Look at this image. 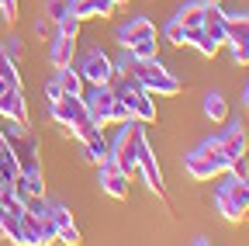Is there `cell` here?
<instances>
[{
    "label": "cell",
    "instance_id": "cell-1",
    "mask_svg": "<svg viewBox=\"0 0 249 246\" xmlns=\"http://www.w3.org/2000/svg\"><path fill=\"white\" fill-rule=\"evenodd\" d=\"M87 114L97 129H107V125H121L128 121V108L121 104V97L114 94V87H93V94L87 97Z\"/></svg>",
    "mask_w": 249,
    "mask_h": 246
},
{
    "label": "cell",
    "instance_id": "cell-2",
    "mask_svg": "<svg viewBox=\"0 0 249 246\" xmlns=\"http://www.w3.org/2000/svg\"><path fill=\"white\" fill-rule=\"evenodd\" d=\"M114 94L121 97V104L128 108V114H132L135 121H142V125H152V121H156V97L149 94V90H145L135 76L124 83V87H118Z\"/></svg>",
    "mask_w": 249,
    "mask_h": 246
},
{
    "label": "cell",
    "instance_id": "cell-3",
    "mask_svg": "<svg viewBox=\"0 0 249 246\" xmlns=\"http://www.w3.org/2000/svg\"><path fill=\"white\" fill-rule=\"evenodd\" d=\"M80 73H83V80H87L90 87H111L114 76H118V70H114V63H111V56L101 52V49H93V52L83 56Z\"/></svg>",
    "mask_w": 249,
    "mask_h": 246
},
{
    "label": "cell",
    "instance_id": "cell-4",
    "mask_svg": "<svg viewBox=\"0 0 249 246\" xmlns=\"http://www.w3.org/2000/svg\"><path fill=\"white\" fill-rule=\"evenodd\" d=\"M49 114H52V121L55 125H62V129H73V125H80V121H87L90 114H87V101L83 97H73V94H62L59 101H52L49 104Z\"/></svg>",
    "mask_w": 249,
    "mask_h": 246
},
{
    "label": "cell",
    "instance_id": "cell-5",
    "mask_svg": "<svg viewBox=\"0 0 249 246\" xmlns=\"http://www.w3.org/2000/svg\"><path fill=\"white\" fill-rule=\"evenodd\" d=\"M135 170H142V177H145V184L152 191H163V170H160V163H156L145 135L139 139V149H135Z\"/></svg>",
    "mask_w": 249,
    "mask_h": 246
},
{
    "label": "cell",
    "instance_id": "cell-6",
    "mask_svg": "<svg viewBox=\"0 0 249 246\" xmlns=\"http://www.w3.org/2000/svg\"><path fill=\"white\" fill-rule=\"evenodd\" d=\"M101 191H104L107 198L124 201V198H128V173H124L121 167H114L111 160H104V163H101Z\"/></svg>",
    "mask_w": 249,
    "mask_h": 246
},
{
    "label": "cell",
    "instance_id": "cell-7",
    "mask_svg": "<svg viewBox=\"0 0 249 246\" xmlns=\"http://www.w3.org/2000/svg\"><path fill=\"white\" fill-rule=\"evenodd\" d=\"M0 114H4L7 121L28 125V104H24L21 87H4V90H0Z\"/></svg>",
    "mask_w": 249,
    "mask_h": 246
},
{
    "label": "cell",
    "instance_id": "cell-8",
    "mask_svg": "<svg viewBox=\"0 0 249 246\" xmlns=\"http://www.w3.org/2000/svg\"><path fill=\"white\" fill-rule=\"evenodd\" d=\"M139 38H160V32H156V24L149 21V18H132L128 24L118 32V42L128 49L132 42H139Z\"/></svg>",
    "mask_w": 249,
    "mask_h": 246
},
{
    "label": "cell",
    "instance_id": "cell-9",
    "mask_svg": "<svg viewBox=\"0 0 249 246\" xmlns=\"http://www.w3.org/2000/svg\"><path fill=\"white\" fill-rule=\"evenodd\" d=\"M70 14H76L80 21L111 18L114 14V0H70Z\"/></svg>",
    "mask_w": 249,
    "mask_h": 246
},
{
    "label": "cell",
    "instance_id": "cell-10",
    "mask_svg": "<svg viewBox=\"0 0 249 246\" xmlns=\"http://www.w3.org/2000/svg\"><path fill=\"white\" fill-rule=\"evenodd\" d=\"M218 194L229 198V205H232V208H239L242 215H249V180L232 177L229 184H222V188H218Z\"/></svg>",
    "mask_w": 249,
    "mask_h": 246
},
{
    "label": "cell",
    "instance_id": "cell-11",
    "mask_svg": "<svg viewBox=\"0 0 249 246\" xmlns=\"http://www.w3.org/2000/svg\"><path fill=\"white\" fill-rule=\"evenodd\" d=\"M183 167H187V173H191L194 180H214V177H222V173H225V170H222V167H218L214 160H208V156H201V152H197V149L191 152V156H187V163H183Z\"/></svg>",
    "mask_w": 249,
    "mask_h": 246
},
{
    "label": "cell",
    "instance_id": "cell-12",
    "mask_svg": "<svg viewBox=\"0 0 249 246\" xmlns=\"http://www.w3.org/2000/svg\"><path fill=\"white\" fill-rule=\"evenodd\" d=\"M76 38H70V35H55V42H52V49H49V59H52V66L55 70H66V66H73V45Z\"/></svg>",
    "mask_w": 249,
    "mask_h": 246
},
{
    "label": "cell",
    "instance_id": "cell-13",
    "mask_svg": "<svg viewBox=\"0 0 249 246\" xmlns=\"http://www.w3.org/2000/svg\"><path fill=\"white\" fill-rule=\"evenodd\" d=\"M218 146H222V152L232 160V156H242L246 152V146H249V139H246V129L242 125H232V129H225V135L218 139Z\"/></svg>",
    "mask_w": 249,
    "mask_h": 246
},
{
    "label": "cell",
    "instance_id": "cell-14",
    "mask_svg": "<svg viewBox=\"0 0 249 246\" xmlns=\"http://www.w3.org/2000/svg\"><path fill=\"white\" fill-rule=\"evenodd\" d=\"M83 152H87V160L90 163H104V160H111V146H107V139H104V129H97L90 139H83Z\"/></svg>",
    "mask_w": 249,
    "mask_h": 246
},
{
    "label": "cell",
    "instance_id": "cell-15",
    "mask_svg": "<svg viewBox=\"0 0 249 246\" xmlns=\"http://www.w3.org/2000/svg\"><path fill=\"white\" fill-rule=\"evenodd\" d=\"M59 87H62V94H73V97H83V90H87V80H83V73L80 70H73V66H66V70H59Z\"/></svg>",
    "mask_w": 249,
    "mask_h": 246
},
{
    "label": "cell",
    "instance_id": "cell-16",
    "mask_svg": "<svg viewBox=\"0 0 249 246\" xmlns=\"http://www.w3.org/2000/svg\"><path fill=\"white\" fill-rule=\"evenodd\" d=\"M204 114L211 118V121H218V125H222V121H229V101L222 97V94H211L204 97Z\"/></svg>",
    "mask_w": 249,
    "mask_h": 246
},
{
    "label": "cell",
    "instance_id": "cell-17",
    "mask_svg": "<svg viewBox=\"0 0 249 246\" xmlns=\"http://www.w3.org/2000/svg\"><path fill=\"white\" fill-rule=\"evenodd\" d=\"M197 32H201V28H187V24H180V21L173 18V21H170V28H166V38H170L173 45H194Z\"/></svg>",
    "mask_w": 249,
    "mask_h": 246
},
{
    "label": "cell",
    "instance_id": "cell-18",
    "mask_svg": "<svg viewBox=\"0 0 249 246\" xmlns=\"http://www.w3.org/2000/svg\"><path fill=\"white\" fill-rule=\"evenodd\" d=\"M0 80L7 87H21V73H18V63L11 59V52L0 45Z\"/></svg>",
    "mask_w": 249,
    "mask_h": 246
},
{
    "label": "cell",
    "instance_id": "cell-19",
    "mask_svg": "<svg viewBox=\"0 0 249 246\" xmlns=\"http://www.w3.org/2000/svg\"><path fill=\"white\" fill-rule=\"evenodd\" d=\"M0 236L11 239V243H21V215L4 208V215H0Z\"/></svg>",
    "mask_w": 249,
    "mask_h": 246
},
{
    "label": "cell",
    "instance_id": "cell-20",
    "mask_svg": "<svg viewBox=\"0 0 249 246\" xmlns=\"http://www.w3.org/2000/svg\"><path fill=\"white\" fill-rule=\"evenodd\" d=\"M177 21H180V24H187V28H201V21H204V0H194V4L180 7Z\"/></svg>",
    "mask_w": 249,
    "mask_h": 246
},
{
    "label": "cell",
    "instance_id": "cell-21",
    "mask_svg": "<svg viewBox=\"0 0 249 246\" xmlns=\"http://www.w3.org/2000/svg\"><path fill=\"white\" fill-rule=\"evenodd\" d=\"M229 18V14H225ZM225 18H204V24H201V32L211 38V42H218V45H229V35H225Z\"/></svg>",
    "mask_w": 249,
    "mask_h": 246
},
{
    "label": "cell",
    "instance_id": "cell-22",
    "mask_svg": "<svg viewBox=\"0 0 249 246\" xmlns=\"http://www.w3.org/2000/svg\"><path fill=\"white\" fill-rule=\"evenodd\" d=\"M156 52H160V38H139V42H132L128 45V56L132 59H156Z\"/></svg>",
    "mask_w": 249,
    "mask_h": 246
},
{
    "label": "cell",
    "instance_id": "cell-23",
    "mask_svg": "<svg viewBox=\"0 0 249 246\" xmlns=\"http://www.w3.org/2000/svg\"><path fill=\"white\" fill-rule=\"evenodd\" d=\"M225 35H229V45L249 38V18H225Z\"/></svg>",
    "mask_w": 249,
    "mask_h": 246
},
{
    "label": "cell",
    "instance_id": "cell-24",
    "mask_svg": "<svg viewBox=\"0 0 249 246\" xmlns=\"http://www.w3.org/2000/svg\"><path fill=\"white\" fill-rule=\"evenodd\" d=\"M55 24H59V35H70V38H76V35H80V24H83V21H80L76 14H70V11H66V14H62V18H59Z\"/></svg>",
    "mask_w": 249,
    "mask_h": 246
},
{
    "label": "cell",
    "instance_id": "cell-25",
    "mask_svg": "<svg viewBox=\"0 0 249 246\" xmlns=\"http://www.w3.org/2000/svg\"><path fill=\"white\" fill-rule=\"evenodd\" d=\"M38 236H42V246L45 243H55V222L49 211H38Z\"/></svg>",
    "mask_w": 249,
    "mask_h": 246
},
{
    "label": "cell",
    "instance_id": "cell-26",
    "mask_svg": "<svg viewBox=\"0 0 249 246\" xmlns=\"http://www.w3.org/2000/svg\"><path fill=\"white\" fill-rule=\"evenodd\" d=\"M194 45H197V52L201 56H208V59H214L218 56V49H222V45H218V42H211L204 32H197V38H194Z\"/></svg>",
    "mask_w": 249,
    "mask_h": 246
},
{
    "label": "cell",
    "instance_id": "cell-27",
    "mask_svg": "<svg viewBox=\"0 0 249 246\" xmlns=\"http://www.w3.org/2000/svg\"><path fill=\"white\" fill-rule=\"evenodd\" d=\"M214 205H218V211H222V215H225L229 222H242V219H246V215H242L239 208H232V205H229V198H222V194L214 198Z\"/></svg>",
    "mask_w": 249,
    "mask_h": 246
},
{
    "label": "cell",
    "instance_id": "cell-28",
    "mask_svg": "<svg viewBox=\"0 0 249 246\" xmlns=\"http://www.w3.org/2000/svg\"><path fill=\"white\" fill-rule=\"evenodd\" d=\"M229 173H232V177L249 180V163H246V152H242V156H232V160H229Z\"/></svg>",
    "mask_w": 249,
    "mask_h": 246
},
{
    "label": "cell",
    "instance_id": "cell-29",
    "mask_svg": "<svg viewBox=\"0 0 249 246\" xmlns=\"http://www.w3.org/2000/svg\"><path fill=\"white\" fill-rule=\"evenodd\" d=\"M70 11V0H49L45 4V14H49V21H59L62 14Z\"/></svg>",
    "mask_w": 249,
    "mask_h": 246
},
{
    "label": "cell",
    "instance_id": "cell-30",
    "mask_svg": "<svg viewBox=\"0 0 249 246\" xmlns=\"http://www.w3.org/2000/svg\"><path fill=\"white\" fill-rule=\"evenodd\" d=\"M55 239L66 243V246H76V243H80V229H76V226H62V229L55 232Z\"/></svg>",
    "mask_w": 249,
    "mask_h": 246
},
{
    "label": "cell",
    "instance_id": "cell-31",
    "mask_svg": "<svg viewBox=\"0 0 249 246\" xmlns=\"http://www.w3.org/2000/svg\"><path fill=\"white\" fill-rule=\"evenodd\" d=\"M49 215H52V222H55V232H59L62 226H73V211H70V208H52Z\"/></svg>",
    "mask_w": 249,
    "mask_h": 246
},
{
    "label": "cell",
    "instance_id": "cell-32",
    "mask_svg": "<svg viewBox=\"0 0 249 246\" xmlns=\"http://www.w3.org/2000/svg\"><path fill=\"white\" fill-rule=\"evenodd\" d=\"M232 59H235L239 66H249V38H242V42L232 45Z\"/></svg>",
    "mask_w": 249,
    "mask_h": 246
},
{
    "label": "cell",
    "instance_id": "cell-33",
    "mask_svg": "<svg viewBox=\"0 0 249 246\" xmlns=\"http://www.w3.org/2000/svg\"><path fill=\"white\" fill-rule=\"evenodd\" d=\"M0 14H4V21H14L18 18V0H0Z\"/></svg>",
    "mask_w": 249,
    "mask_h": 246
},
{
    "label": "cell",
    "instance_id": "cell-34",
    "mask_svg": "<svg viewBox=\"0 0 249 246\" xmlns=\"http://www.w3.org/2000/svg\"><path fill=\"white\" fill-rule=\"evenodd\" d=\"M45 97H49V104H52V101H59V97H62V87H59V80H52V83H49V87H45Z\"/></svg>",
    "mask_w": 249,
    "mask_h": 246
},
{
    "label": "cell",
    "instance_id": "cell-35",
    "mask_svg": "<svg viewBox=\"0 0 249 246\" xmlns=\"http://www.w3.org/2000/svg\"><path fill=\"white\" fill-rule=\"evenodd\" d=\"M4 149H11V146H7V139H4V129H0V152H4Z\"/></svg>",
    "mask_w": 249,
    "mask_h": 246
},
{
    "label": "cell",
    "instance_id": "cell-36",
    "mask_svg": "<svg viewBox=\"0 0 249 246\" xmlns=\"http://www.w3.org/2000/svg\"><path fill=\"white\" fill-rule=\"evenodd\" d=\"M242 104H246V108H249V87H246V90H242Z\"/></svg>",
    "mask_w": 249,
    "mask_h": 246
},
{
    "label": "cell",
    "instance_id": "cell-37",
    "mask_svg": "<svg viewBox=\"0 0 249 246\" xmlns=\"http://www.w3.org/2000/svg\"><path fill=\"white\" fill-rule=\"evenodd\" d=\"M121 4H128V0H114V7H121Z\"/></svg>",
    "mask_w": 249,
    "mask_h": 246
},
{
    "label": "cell",
    "instance_id": "cell-38",
    "mask_svg": "<svg viewBox=\"0 0 249 246\" xmlns=\"http://www.w3.org/2000/svg\"><path fill=\"white\" fill-rule=\"evenodd\" d=\"M204 4H222V0H204Z\"/></svg>",
    "mask_w": 249,
    "mask_h": 246
},
{
    "label": "cell",
    "instance_id": "cell-39",
    "mask_svg": "<svg viewBox=\"0 0 249 246\" xmlns=\"http://www.w3.org/2000/svg\"><path fill=\"white\" fill-rule=\"evenodd\" d=\"M0 215H4V205H0Z\"/></svg>",
    "mask_w": 249,
    "mask_h": 246
}]
</instances>
